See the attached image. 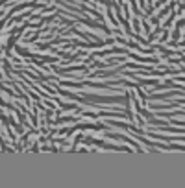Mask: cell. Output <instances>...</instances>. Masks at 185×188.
<instances>
[]
</instances>
